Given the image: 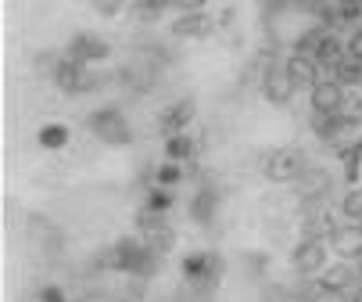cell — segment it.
I'll return each mask as SVG.
<instances>
[{"label": "cell", "instance_id": "22", "mask_svg": "<svg viewBox=\"0 0 362 302\" xmlns=\"http://www.w3.org/2000/svg\"><path fill=\"white\" fill-rule=\"evenodd\" d=\"M341 166H344V180L348 184H358V169H362V151L351 144V147H341Z\"/></svg>", "mask_w": 362, "mask_h": 302}, {"label": "cell", "instance_id": "12", "mask_svg": "<svg viewBox=\"0 0 362 302\" xmlns=\"http://www.w3.org/2000/svg\"><path fill=\"white\" fill-rule=\"evenodd\" d=\"M173 33H176V36H183V40L212 36V33H216V18H209L204 11H190V15H180V18H176Z\"/></svg>", "mask_w": 362, "mask_h": 302}, {"label": "cell", "instance_id": "19", "mask_svg": "<svg viewBox=\"0 0 362 302\" xmlns=\"http://www.w3.org/2000/svg\"><path fill=\"white\" fill-rule=\"evenodd\" d=\"M190 155H194V137H187V130H183V133H173V137L165 140V159L187 162Z\"/></svg>", "mask_w": 362, "mask_h": 302}, {"label": "cell", "instance_id": "33", "mask_svg": "<svg viewBox=\"0 0 362 302\" xmlns=\"http://www.w3.org/2000/svg\"><path fill=\"white\" fill-rule=\"evenodd\" d=\"M291 4H294V0H262V15H280Z\"/></svg>", "mask_w": 362, "mask_h": 302}, {"label": "cell", "instance_id": "23", "mask_svg": "<svg viewBox=\"0 0 362 302\" xmlns=\"http://www.w3.org/2000/svg\"><path fill=\"white\" fill-rule=\"evenodd\" d=\"M183 180V162H162L158 169H154V184L158 187H173V184H180Z\"/></svg>", "mask_w": 362, "mask_h": 302}, {"label": "cell", "instance_id": "14", "mask_svg": "<svg viewBox=\"0 0 362 302\" xmlns=\"http://www.w3.org/2000/svg\"><path fill=\"white\" fill-rule=\"evenodd\" d=\"M344 55H348V47H344V43H341V36L330 29V33L323 36V43L316 47V55H313V58L320 62V69H334Z\"/></svg>", "mask_w": 362, "mask_h": 302}, {"label": "cell", "instance_id": "4", "mask_svg": "<svg viewBox=\"0 0 362 302\" xmlns=\"http://www.w3.org/2000/svg\"><path fill=\"white\" fill-rule=\"evenodd\" d=\"M54 86L65 90V94H86V90H100V79L93 72H86V65H79L72 58H62V65L54 72Z\"/></svg>", "mask_w": 362, "mask_h": 302}, {"label": "cell", "instance_id": "1", "mask_svg": "<svg viewBox=\"0 0 362 302\" xmlns=\"http://www.w3.org/2000/svg\"><path fill=\"white\" fill-rule=\"evenodd\" d=\"M100 267L122 270V274H133V277H151L158 270V252H151L144 245V237H122L115 248H108L105 256H100Z\"/></svg>", "mask_w": 362, "mask_h": 302}, {"label": "cell", "instance_id": "30", "mask_svg": "<svg viewBox=\"0 0 362 302\" xmlns=\"http://www.w3.org/2000/svg\"><path fill=\"white\" fill-rule=\"evenodd\" d=\"M344 47H348V55H351L355 62H362V26H358V29H351V36H348V43H344Z\"/></svg>", "mask_w": 362, "mask_h": 302}, {"label": "cell", "instance_id": "15", "mask_svg": "<svg viewBox=\"0 0 362 302\" xmlns=\"http://www.w3.org/2000/svg\"><path fill=\"white\" fill-rule=\"evenodd\" d=\"M190 216H194L197 223H209V220L216 216V191H212V187H201V191L194 194V201H190Z\"/></svg>", "mask_w": 362, "mask_h": 302}, {"label": "cell", "instance_id": "3", "mask_svg": "<svg viewBox=\"0 0 362 302\" xmlns=\"http://www.w3.org/2000/svg\"><path fill=\"white\" fill-rule=\"evenodd\" d=\"M301 173H305V155L298 147H276L266 159V180L269 184H298Z\"/></svg>", "mask_w": 362, "mask_h": 302}, {"label": "cell", "instance_id": "11", "mask_svg": "<svg viewBox=\"0 0 362 302\" xmlns=\"http://www.w3.org/2000/svg\"><path fill=\"white\" fill-rule=\"evenodd\" d=\"M194 112H197V105L190 97H183V101H173V105L162 112V119H158V133H165V137H173V133H183L190 123H194Z\"/></svg>", "mask_w": 362, "mask_h": 302}, {"label": "cell", "instance_id": "16", "mask_svg": "<svg viewBox=\"0 0 362 302\" xmlns=\"http://www.w3.org/2000/svg\"><path fill=\"white\" fill-rule=\"evenodd\" d=\"M330 76H334L341 86H358V83H362V62H355L351 55H344V58L330 69Z\"/></svg>", "mask_w": 362, "mask_h": 302}, {"label": "cell", "instance_id": "28", "mask_svg": "<svg viewBox=\"0 0 362 302\" xmlns=\"http://www.w3.org/2000/svg\"><path fill=\"white\" fill-rule=\"evenodd\" d=\"M169 4H173V0H136V8H140L144 18H158Z\"/></svg>", "mask_w": 362, "mask_h": 302}, {"label": "cell", "instance_id": "34", "mask_svg": "<svg viewBox=\"0 0 362 302\" xmlns=\"http://www.w3.org/2000/svg\"><path fill=\"white\" fill-rule=\"evenodd\" d=\"M351 302H362V288H355V295H351Z\"/></svg>", "mask_w": 362, "mask_h": 302}, {"label": "cell", "instance_id": "5", "mask_svg": "<svg viewBox=\"0 0 362 302\" xmlns=\"http://www.w3.org/2000/svg\"><path fill=\"white\" fill-rule=\"evenodd\" d=\"M291 263L298 274H320L327 267V241L323 237H301L291 252Z\"/></svg>", "mask_w": 362, "mask_h": 302}, {"label": "cell", "instance_id": "2", "mask_svg": "<svg viewBox=\"0 0 362 302\" xmlns=\"http://www.w3.org/2000/svg\"><path fill=\"white\" fill-rule=\"evenodd\" d=\"M86 126H90V130H93L100 140H105V144H112V147H122V144H129V140H133V130H129L126 116H119L115 108L90 112Z\"/></svg>", "mask_w": 362, "mask_h": 302}, {"label": "cell", "instance_id": "26", "mask_svg": "<svg viewBox=\"0 0 362 302\" xmlns=\"http://www.w3.org/2000/svg\"><path fill=\"white\" fill-rule=\"evenodd\" d=\"M147 209H154V213H169V206H173V194H169V187H158L154 184L151 191H147V201H144Z\"/></svg>", "mask_w": 362, "mask_h": 302}, {"label": "cell", "instance_id": "27", "mask_svg": "<svg viewBox=\"0 0 362 302\" xmlns=\"http://www.w3.org/2000/svg\"><path fill=\"white\" fill-rule=\"evenodd\" d=\"M320 284H334V288H355V274H351V270L341 263V267L327 270V277H323Z\"/></svg>", "mask_w": 362, "mask_h": 302}, {"label": "cell", "instance_id": "20", "mask_svg": "<svg viewBox=\"0 0 362 302\" xmlns=\"http://www.w3.org/2000/svg\"><path fill=\"white\" fill-rule=\"evenodd\" d=\"M334 230H337V227H334V220L327 216V209H320L316 216L305 220V237H323V241H327V237H334Z\"/></svg>", "mask_w": 362, "mask_h": 302}, {"label": "cell", "instance_id": "24", "mask_svg": "<svg viewBox=\"0 0 362 302\" xmlns=\"http://www.w3.org/2000/svg\"><path fill=\"white\" fill-rule=\"evenodd\" d=\"M330 33V26H316V29H308L305 36H298L294 50H301V55H316V47L323 43V36Z\"/></svg>", "mask_w": 362, "mask_h": 302}, {"label": "cell", "instance_id": "31", "mask_svg": "<svg viewBox=\"0 0 362 302\" xmlns=\"http://www.w3.org/2000/svg\"><path fill=\"white\" fill-rule=\"evenodd\" d=\"M40 302H69V298H65V291H62V288L47 284V288H40Z\"/></svg>", "mask_w": 362, "mask_h": 302}, {"label": "cell", "instance_id": "25", "mask_svg": "<svg viewBox=\"0 0 362 302\" xmlns=\"http://www.w3.org/2000/svg\"><path fill=\"white\" fill-rule=\"evenodd\" d=\"M308 302H351L348 288H334V284H316V291L308 295Z\"/></svg>", "mask_w": 362, "mask_h": 302}, {"label": "cell", "instance_id": "18", "mask_svg": "<svg viewBox=\"0 0 362 302\" xmlns=\"http://www.w3.org/2000/svg\"><path fill=\"white\" fill-rule=\"evenodd\" d=\"M140 237H144V245H147L151 252H158V256H165V252L173 248V241H176V234H173L169 223L154 227V230H147V234H140Z\"/></svg>", "mask_w": 362, "mask_h": 302}, {"label": "cell", "instance_id": "9", "mask_svg": "<svg viewBox=\"0 0 362 302\" xmlns=\"http://www.w3.org/2000/svg\"><path fill=\"white\" fill-rule=\"evenodd\" d=\"M308 105H313V112H341L344 86L334 76H320V83L308 90Z\"/></svg>", "mask_w": 362, "mask_h": 302}, {"label": "cell", "instance_id": "7", "mask_svg": "<svg viewBox=\"0 0 362 302\" xmlns=\"http://www.w3.org/2000/svg\"><path fill=\"white\" fill-rule=\"evenodd\" d=\"M112 55V47L100 40V36H90V33H76L69 40V50H65V58L79 62V65H93V62H105Z\"/></svg>", "mask_w": 362, "mask_h": 302}, {"label": "cell", "instance_id": "29", "mask_svg": "<svg viewBox=\"0 0 362 302\" xmlns=\"http://www.w3.org/2000/svg\"><path fill=\"white\" fill-rule=\"evenodd\" d=\"M58 65H62V58H58V55H40V58H36V72H50V79H54Z\"/></svg>", "mask_w": 362, "mask_h": 302}, {"label": "cell", "instance_id": "21", "mask_svg": "<svg viewBox=\"0 0 362 302\" xmlns=\"http://www.w3.org/2000/svg\"><path fill=\"white\" fill-rule=\"evenodd\" d=\"M341 213L351 220V223H362V184H351L341 198Z\"/></svg>", "mask_w": 362, "mask_h": 302}, {"label": "cell", "instance_id": "17", "mask_svg": "<svg viewBox=\"0 0 362 302\" xmlns=\"http://www.w3.org/2000/svg\"><path fill=\"white\" fill-rule=\"evenodd\" d=\"M36 140H40V147H47V151H58V147L69 144V126H62V123H47V126H40Z\"/></svg>", "mask_w": 362, "mask_h": 302}, {"label": "cell", "instance_id": "35", "mask_svg": "<svg viewBox=\"0 0 362 302\" xmlns=\"http://www.w3.org/2000/svg\"><path fill=\"white\" fill-rule=\"evenodd\" d=\"M358 274H362V270H358Z\"/></svg>", "mask_w": 362, "mask_h": 302}, {"label": "cell", "instance_id": "32", "mask_svg": "<svg viewBox=\"0 0 362 302\" xmlns=\"http://www.w3.org/2000/svg\"><path fill=\"white\" fill-rule=\"evenodd\" d=\"M204 4H209V0H173V8H180L183 15H190V11H204Z\"/></svg>", "mask_w": 362, "mask_h": 302}, {"label": "cell", "instance_id": "6", "mask_svg": "<svg viewBox=\"0 0 362 302\" xmlns=\"http://www.w3.org/2000/svg\"><path fill=\"white\" fill-rule=\"evenodd\" d=\"M262 97L269 101V105H291L294 83H291V76H287V65L269 62V65L262 69Z\"/></svg>", "mask_w": 362, "mask_h": 302}, {"label": "cell", "instance_id": "10", "mask_svg": "<svg viewBox=\"0 0 362 302\" xmlns=\"http://www.w3.org/2000/svg\"><path fill=\"white\" fill-rule=\"evenodd\" d=\"M183 277H187L190 284L212 288L216 277H219V256H209V252H194V256L183 259Z\"/></svg>", "mask_w": 362, "mask_h": 302}, {"label": "cell", "instance_id": "13", "mask_svg": "<svg viewBox=\"0 0 362 302\" xmlns=\"http://www.w3.org/2000/svg\"><path fill=\"white\" fill-rule=\"evenodd\" d=\"M330 241H334V248L341 252L344 259H358V256H362V223H351V227H337Z\"/></svg>", "mask_w": 362, "mask_h": 302}, {"label": "cell", "instance_id": "8", "mask_svg": "<svg viewBox=\"0 0 362 302\" xmlns=\"http://www.w3.org/2000/svg\"><path fill=\"white\" fill-rule=\"evenodd\" d=\"M287 76L294 83V90H313L320 83V62L313 55H301V50H291L287 55Z\"/></svg>", "mask_w": 362, "mask_h": 302}]
</instances>
